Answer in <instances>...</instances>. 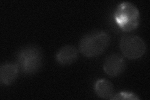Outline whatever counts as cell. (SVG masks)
Here are the masks:
<instances>
[{"label": "cell", "instance_id": "cell-1", "mask_svg": "<svg viewBox=\"0 0 150 100\" xmlns=\"http://www.w3.org/2000/svg\"><path fill=\"white\" fill-rule=\"evenodd\" d=\"M110 35L104 31H93L84 35L79 41L78 50L88 58L101 55L109 47Z\"/></svg>", "mask_w": 150, "mask_h": 100}, {"label": "cell", "instance_id": "cell-2", "mask_svg": "<svg viewBox=\"0 0 150 100\" xmlns=\"http://www.w3.org/2000/svg\"><path fill=\"white\" fill-rule=\"evenodd\" d=\"M16 60L20 71L24 74L31 75L41 69L43 63V55L38 46L27 45L18 50Z\"/></svg>", "mask_w": 150, "mask_h": 100}, {"label": "cell", "instance_id": "cell-3", "mask_svg": "<svg viewBox=\"0 0 150 100\" xmlns=\"http://www.w3.org/2000/svg\"><path fill=\"white\" fill-rule=\"evenodd\" d=\"M114 20L122 31H132L139 26V11L133 3L128 1L122 2L115 9Z\"/></svg>", "mask_w": 150, "mask_h": 100}, {"label": "cell", "instance_id": "cell-4", "mask_svg": "<svg viewBox=\"0 0 150 100\" xmlns=\"http://www.w3.org/2000/svg\"><path fill=\"white\" fill-rule=\"evenodd\" d=\"M120 48L121 53L126 58L137 60L142 57L146 51L144 40L137 35H124L121 38Z\"/></svg>", "mask_w": 150, "mask_h": 100}, {"label": "cell", "instance_id": "cell-5", "mask_svg": "<svg viewBox=\"0 0 150 100\" xmlns=\"http://www.w3.org/2000/svg\"><path fill=\"white\" fill-rule=\"evenodd\" d=\"M126 61L123 56L119 54H112L105 59L103 63V70L111 77L120 75L125 71Z\"/></svg>", "mask_w": 150, "mask_h": 100}, {"label": "cell", "instance_id": "cell-6", "mask_svg": "<svg viewBox=\"0 0 150 100\" xmlns=\"http://www.w3.org/2000/svg\"><path fill=\"white\" fill-rule=\"evenodd\" d=\"M20 69L16 63L6 62L0 66V82L1 84L9 86L16 79Z\"/></svg>", "mask_w": 150, "mask_h": 100}, {"label": "cell", "instance_id": "cell-7", "mask_svg": "<svg viewBox=\"0 0 150 100\" xmlns=\"http://www.w3.org/2000/svg\"><path fill=\"white\" fill-rule=\"evenodd\" d=\"M79 56V50L73 45H65L57 51L56 60L63 66H68L76 61Z\"/></svg>", "mask_w": 150, "mask_h": 100}, {"label": "cell", "instance_id": "cell-8", "mask_svg": "<svg viewBox=\"0 0 150 100\" xmlns=\"http://www.w3.org/2000/svg\"><path fill=\"white\" fill-rule=\"evenodd\" d=\"M114 87L109 80L100 79L95 84V91L98 97L102 99H111L114 95Z\"/></svg>", "mask_w": 150, "mask_h": 100}, {"label": "cell", "instance_id": "cell-9", "mask_svg": "<svg viewBox=\"0 0 150 100\" xmlns=\"http://www.w3.org/2000/svg\"><path fill=\"white\" fill-rule=\"evenodd\" d=\"M111 100L115 99H139V98L134 93L128 91H121L116 94H114L111 99Z\"/></svg>", "mask_w": 150, "mask_h": 100}]
</instances>
